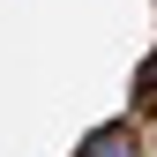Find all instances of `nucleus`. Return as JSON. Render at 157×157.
Returning a JSON list of instances; mask_svg holds the SVG:
<instances>
[{
  "label": "nucleus",
  "mask_w": 157,
  "mask_h": 157,
  "mask_svg": "<svg viewBox=\"0 0 157 157\" xmlns=\"http://www.w3.org/2000/svg\"><path fill=\"white\" fill-rule=\"evenodd\" d=\"M90 150H97V157H127V135H97Z\"/></svg>",
  "instance_id": "nucleus-1"
},
{
  "label": "nucleus",
  "mask_w": 157,
  "mask_h": 157,
  "mask_svg": "<svg viewBox=\"0 0 157 157\" xmlns=\"http://www.w3.org/2000/svg\"><path fill=\"white\" fill-rule=\"evenodd\" d=\"M150 97H157V75H150Z\"/></svg>",
  "instance_id": "nucleus-2"
}]
</instances>
